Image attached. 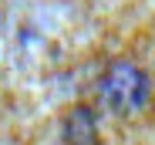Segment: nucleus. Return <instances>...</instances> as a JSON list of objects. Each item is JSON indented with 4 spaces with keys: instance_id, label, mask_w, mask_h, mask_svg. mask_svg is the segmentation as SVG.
Wrapping results in <instances>:
<instances>
[{
    "instance_id": "nucleus-1",
    "label": "nucleus",
    "mask_w": 155,
    "mask_h": 145,
    "mask_svg": "<svg viewBox=\"0 0 155 145\" xmlns=\"http://www.w3.org/2000/svg\"><path fill=\"white\" fill-rule=\"evenodd\" d=\"M145 94V78L138 74V68L132 64H118L105 74V101L118 111H128L142 101Z\"/></svg>"
}]
</instances>
